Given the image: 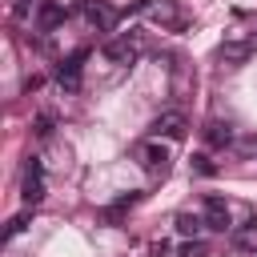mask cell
Here are the masks:
<instances>
[{
    "instance_id": "30bf717a",
    "label": "cell",
    "mask_w": 257,
    "mask_h": 257,
    "mask_svg": "<svg viewBox=\"0 0 257 257\" xmlns=\"http://www.w3.org/2000/svg\"><path fill=\"white\" fill-rule=\"evenodd\" d=\"M249 52H253V44H249V40H225L217 56H221L225 64H233V68H237V64H245V60H249Z\"/></svg>"
},
{
    "instance_id": "7c38bea8",
    "label": "cell",
    "mask_w": 257,
    "mask_h": 257,
    "mask_svg": "<svg viewBox=\"0 0 257 257\" xmlns=\"http://www.w3.org/2000/svg\"><path fill=\"white\" fill-rule=\"evenodd\" d=\"M205 229V213H177V233L181 237H197Z\"/></svg>"
},
{
    "instance_id": "3957f363",
    "label": "cell",
    "mask_w": 257,
    "mask_h": 257,
    "mask_svg": "<svg viewBox=\"0 0 257 257\" xmlns=\"http://www.w3.org/2000/svg\"><path fill=\"white\" fill-rule=\"evenodd\" d=\"M133 161H137V165H141L149 177H165L173 157H169V149L161 145V137H153V141H141V145L133 149Z\"/></svg>"
},
{
    "instance_id": "7a4b0ae2",
    "label": "cell",
    "mask_w": 257,
    "mask_h": 257,
    "mask_svg": "<svg viewBox=\"0 0 257 257\" xmlns=\"http://www.w3.org/2000/svg\"><path fill=\"white\" fill-rule=\"evenodd\" d=\"M141 56H145V36L133 32V28H128V32H116V36L104 40V60L116 64V68H133Z\"/></svg>"
},
{
    "instance_id": "277c9868",
    "label": "cell",
    "mask_w": 257,
    "mask_h": 257,
    "mask_svg": "<svg viewBox=\"0 0 257 257\" xmlns=\"http://www.w3.org/2000/svg\"><path fill=\"white\" fill-rule=\"evenodd\" d=\"M84 60H88L84 48H76V52H68V56L56 60L52 76H56V84H60L64 92H76V88H80V80H84Z\"/></svg>"
},
{
    "instance_id": "2e32d148",
    "label": "cell",
    "mask_w": 257,
    "mask_h": 257,
    "mask_svg": "<svg viewBox=\"0 0 257 257\" xmlns=\"http://www.w3.org/2000/svg\"><path fill=\"white\" fill-rule=\"evenodd\" d=\"M181 257H209V249H205L201 241H189V245L181 249Z\"/></svg>"
},
{
    "instance_id": "5b68a950",
    "label": "cell",
    "mask_w": 257,
    "mask_h": 257,
    "mask_svg": "<svg viewBox=\"0 0 257 257\" xmlns=\"http://www.w3.org/2000/svg\"><path fill=\"white\" fill-rule=\"evenodd\" d=\"M76 12H80V16L88 20V28H96V32H112L116 20H120V8L108 4V0H80Z\"/></svg>"
},
{
    "instance_id": "ac0fdd59",
    "label": "cell",
    "mask_w": 257,
    "mask_h": 257,
    "mask_svg": "<svg viewBox=\"0 0 257 257\" xmlns=\"http://www.w3.org/2000/svg\"><path fill=\"white\" fill-rule=\"evenodd\" d=\"M108 4H116V8H120V12H124V8H133V4H137V0H108Z\"/></svg>"
},
{
    "instance_id": "9c48e42d",
    "label": "cell",
    "mask_w": 257,
    "mask_h": 257,
    "mask_svg": "<svg viewBox=\"0 0 257 257\" xmlns=\"http://www.w3.org/2000/svg\"><path fill=\"white\" fill-rule=\"evenodd\" d=\"M68 4H60V0H40L36 4V32H52L56 24H64L68 20Z\"/></svg>"
},
{
    "instance_id": "9a60e30c",
    "label": "cell",
    "mask_w": 257,
    "mask_h": 257,
    "mask_svg": "<svg viewBox=\"0 0 257 257\" xmlns=\"http://www.w3.org/2000/svg\"><path fill=\"white\" fill-rule=\"evenodd\" d=\"M193 169H197V173H201V177H213V173H217V165H213V161H209V157H201V153H197V157H193Z\"/></svg>"
},
{
    "instance_id": "8992f818",
    "label": "cell",
    "mask_w": 257,
    "mask_h": 257,
    "mask_svg": "<svg viewBox=\"0 0 257 257\" xmlns=\"http://www.w3.org/2000/svg\"><path fill=\"white\" fill-rule=\"evenodd\" d=\"M149 133H153V137H165V141H181V137L189 133V116H185L181 108H165V112L149 124Z\"/></svg>"
},
{
    "instance_id": "d6986e66",
    "label": "cell",
    "mask_w": 257,
    "mask_h": 257,
    "mask_svg": "<svg viewBox=\"0 0 257 257\" xmlns=\"http://www.w3.org/2000/svg\"><path fill=\"white\" fill-rule=\"evenodd\" d=\"M245 40H249V44L257 48V28H249V36H245Z\"/></svg>"
},
{
    "instance_id": "5bb4252c",
    "label": "cell",
    "mask_w": 257,
    "mask_h": 257,
    "mask_svg": "<svg viewBox=\"0 0 257 257\" xmlns=\"http://www.w3.org/2000/svg\"><path fill=\"white\" fill-rule=\"evenodd\" d=\"M28 217H32V205H24V213H16V217L8 221V237H16V233L28 225Z\"/></svg>"
},
{
    "instance_id": "52a82bcc",
    "label": "cell",
    "mask_w": 257,
    "mask_h": 257,
    "mask_svg": "<svg viewBox=\"0 0 257 257\" xmlns=\"http://www.w3.org/2000/svg\"><path fill=\"white\" fill-rule=\"evenodd\" d=\"M20 197H24V205H40L44 201V165L36 161V157H28V165H24V185H20Z\"/></svg>"
},
{
    "instance_id": "6da1fadb",
    "label": "cell",
    "mask_w": 257,
    "mask_h": 257,
    "mask_svg": "<svg viewBox=\"0 0 257 257\" xmlns=\"http://www.w3.org/2000/svg\"><path fill=\"white\" fill-rule=\"evenodd\" d=\"M128 12H141L161 32H185L189 28V12L181 8V0H137Z\"/></svg>"
},
{
    "instance_id": "4fadbf2b",
    "label": "cell",
    "mask_w": 257,
    "mask_h": 257,
    "mask_svg": "<svg viewBox=\"0 0 257 257\" xmlns=\"http://www.w3.org/2000/svg\"><path fill=\"white\" fill-rule=\"evenodd\" d=\"M233 241H237V249H245V253H257V221H249V225H245V229H241Z\"/></svg>"
},
{
    "instance_id": "ba28073f",
    "label": "cell",
    "mask_w": 257,
    "mask_h": 257,
    "mask_svg": "<svg viewBox=\"0 0 257 257\" xmlns=\"http://www.w3.org/2000/svg\"><path fill=\"white\" fill-rule=\"evenodd\" d=\"M205 229H213V233H229L233 229V209H229V201L225 197H205Z\"/></svg>"
},
{
    "instance_id": "8fae6325",
    "label": "cell",
    "mask_w": 257,
    "mask_h": 257,
    "mask_svg": "<svg viewBox=\"0 0 257 257\" xmlns=\"http://www.w3.org/2000/svg\"><path fill=\"white\" fill-rule=\"evenodd\" d=\"M205 145H213V149L233 145V124H229V120H209V124H205Z\"/></svg>"
},
{
    "instance_id": "e0dca14e",
    "label": "cell",
    "mask_w": 257,
    "mask_h": 257,
    "mask_svg": "<svg viewBox=\"0 0 257 257\" xmlns=\"http://www.w3.org/2000/svg\"><path fill=\"white\" fill-rule=\"evenodd\" d=\"M36 133H40V137H52V116H40V120H36Z\"/></svg>"
}]
</instances>
